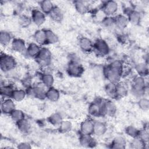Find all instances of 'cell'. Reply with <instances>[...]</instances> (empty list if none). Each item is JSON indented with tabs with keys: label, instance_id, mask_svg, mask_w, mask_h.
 Wrapping results in <instances>:
<instances>
[{
	"label": "cell",
	"instance_id": "obj_1",
	"mask_svg": "<svg viewBox=\"0 0 149 149\" xmlns=\"http://www.w3.org/2000/svg\"><path fill=\"white\" fill-rule=\"evenodd\" d=\"M123 72V63L121 60L115 59L103 68V74L108 82L119 81Z\"/></svg>",
	"mask_w": 149,
	"mask_h": 149
},
{
	"label": "cell",
	"instance_id": "obj_2",
	"mask_svg": "<svg viewBox=\"0 0 149 149\" xmlns=\"http://www.w3.org/2000/svg\"><path fill=\"white\" fill-rule=\"evenodd\" d=\"M131 91L132 94L137 98L145 97L148 91V87L145 80V77L136 76L132 80L131 85Z\"/></svg>",
	"mask_w": 149,
	"mask_h": 149
},
{
	"label": "cell",
	"instance_id": "obj_3",
	"mask_svg": "<svg viewBox=\"0 0 149 149\" xmlns=\"http://www.w3.org/2000/svg\"><path fill=\"white\" fill-rule=\"evenodd\" d=\"M52 54L49 49L46 47H41L40 51L36 58L37 64L41 68H46L48 67L51 63Z\"/></svg>",
	"mask_w": 149,
	"mask_h": 149
},
{
	"label": "cell",
	"instance_id": "obj_4",
	"mask_svg": "<svg viewBox=\"0 0 149 149\" xmlns=\"http://www.w3.org/2000/svg\"><path fill=\"white\" fill-rule=\"evenodd\" d=\"M16 61L15 58L6 54H1L0 57L1 69L4 72L13 70L16 66Z\"/></svg>",
	"mask_w": 149,
	"mask_h": 149
},
{
	"label": "cell",
	"instance_id": "obj_5",
	"mask_svg": "<svg viewBox=\"0 0 149 149\" xmlns=\"http://www.w3.org/2000/svg\"><path fill=\"white\" fill-rule=\"evenodd\" d=\"M93 51L97 56L104 57L109 53V47L107 42L103 39H97L94 42Z\"/></svg>",
	"mask_w": 149,
	"mask_h": 149
},
{
	"label": "cell",
	"instance_id": "obj_6",
	"mask_svg": "<svg viewBox=\"0 0 149 149\" xmlns=\"http://www.w3.org/2000/svg\"><path fill=\"white\" fill-rule=\"evenodd\" d=\"M84 72V69L79 61H70L67 68V73L70 76L79 77L82 76Z\"/></svg>",
	"mask_w": 149,
	"mask_h": 149
},
{
	"label": "cell",
	"instance_id": "obj_7",
	"mask_svg": "<svg viewBox=\"0 0 149 149\" xmlns=\"http://www.w3.org/2000/svg\"><path fill=\"white\" fill-rule=\"evenodd\" d=\"M47 88L40 83L33 87H30L29 88V91H26L27 94H29L33 97L37 99L42 100L46 98V91Z\"/></svg>",
	"mask_w": 149,
	"mask_h": 149
},
{
	"label": "cell",
	"instance_id": "obj_8",
	"mask_svg": "<svg viewBox=\"0 0 149 149\" xmlns=\"http://www.w3.org/2000/svg\"><path fill=\"white\" fill-rule=\"evenodd\" d=\"M101 105L104 116L106 115L109 117L113 116L116 113V106L115 104L110 100H101Z\"/></svg>",
	"mask_w": 149,
	"mask_h": 149
},
{
	"label": "cell",
	"instance_id": "obj_9",
	"mask_svg": "<svg viewBox=\"0 0 149 149\" xmlns=\"http://www.w3.org/2000/svg\"><path fill=\"white\" fill-rule=\"evenodd\" d=\"M101 10L106 16H113L118 10V3L115 1H107L103 3Z\"/></svg>",
	"mask_w": 149,
	"mask_h": 149
},
{
	"label": "cell",
	"instance_id": "obj_10",
	"mask_svg": "<svg viewBox=\"0 0 149 149\" xmlns=\"http://www.w3.org/2000/svg\"><path fill=\"white\" fill-rule=\"evenodd\" d=\"M88 112L90 116L94 118H99L104 116L101 105V100L92 102L88 106Z\"/></svg>",
	"mask_w": 149,
	"mask_h": 149
},
{
	"label": "cell",
	"instance_id": "obj_11",
	"mask_svg": "<svg viewBox=\"0 0 149 149\" xmlns=\"http://www.w3.org/2000/svg\"><path fill=\"white\" fill-rule=\"evenodd\" d=\"M45 14L40 9H34L31 13V18L32 23L37 26H40L43 24L45 21Z\"/></svg>",
	"mask_w": 149,
	"mask_h": 149
},
{
	"label": "cell",
	"instance_id": "obj_12",
	"mask_svg": "<svg viewBox=\"0 0 149 149\" xmlns=\"http://www.w3.org/2000/svg\"><path fill=\"white\" fill-rule=\"evenodd\" d=\"M16 109L15 101L11 98H4L1 102V110L2 113L10 115Z\"/></svg>",
	"mask_w": 149,
	"mask_h": 149
},
{
	"label": "cell",
	"instance_id": "obj_13",
	"mask_svg": "<svg viewBox=\"0 0 149 149\" xmlns=\"http://www.w3.org/2000/svg\"><path fill=\"white\" fill-rule=\"evenodd\" d=\"M79 46L80 49L84 53H90L93 51L94 42L89 38L81 37L79 40Z\"/></svg>",
	"mask_w": 149,
	"mask_h": 149
},
{
	"label": "cell",
	"instance_id": "obj_14",
	"mask_svg": "<svg viewBox=\"0 0 149 149\" xmlns=\"http://www.w3.org/2000/svg\"><path fill=\"white\" fill-rule=\"evenodd\" d=\"M107 126L104 122L100 120L94 121L93 135L97 137L104 136L107 132Z\"/></svg>",
	"mask_w": 149,
	"mask_h": 149
},
{
	"label": "cell",
	"instance_id": "obj_15",
	"mask_svg": "<svg viewBox=\"0 0 149 149\" xmlns=\"http://www.w3.org/2000/svg\"><path fill=\"white\" fill-rule=\"evenodd\" d=\"M10 44L13 51L18 53L24 54L27 46L24 40L20 38H13Z\"/></svg>",
	"mask_w": 149,
	"mask_h": 149
},
{
	"label": "cell",
	"instance_id": "obj_16",
	"mask_svg": "<svg viewBox=\"0 0 149 149\" xmlns=\"http://www.w3.org/2000/svg\"><path fill=\"white\" fill-rule=\"evenodd\" d=\"M94 121L91 119H86L80 125V132L81 134H92L93 131Z\"/></svg>",
	"mask_w": 149,
	"mask_h": 149
},
{
	"label": "cell",
	"instance_id": "obj_17",
	"mask_svg": "<svg viewBox=\"0 0 149 149\" xmlns=\"http://www.w3.org/2000/svg\"><path fill=\"white\" fill-rule=\"evenodd\" d=\"M41 48V47L35 42H31L28 45V46H27L24 54L27 56V57L35 59L38 55Z\"/></svg>",
	"mask_w": 149,
	"mask_h": 149
},
{
	"label": "cell",
	"instance_id": "obj_18",
	"mask_svg": "<svg viewBox=\"0 0 149 149\" xmlns=\"http://www.w3.org/2000/svg\"><path fill=\"white\" fill-rule=\"evenodd\" d=\"M79 143L84 147H94L96 142L92 134H81L79 137Z\"/></svg>",
	"mask_w": 149,
	"mask_h": 149
},
{
	"label": "cell",
	"instance_id": "obj_19",
	"mask_svg": "<svg viewBox=\"0 0 149 149\" xmlns=\"http://www.w3.org/2000/svg\"><path fill=\"white\" fill-rule=\"evenodd\" d=\"M128 19L129 22L133 25L139 24L141 20V15L140 12L135 9H130L126 15Z\"/></svg>",
	"mask_w": 149,
	"mask_h": 149
},
{
	"label": "cell",
	"instance_id": "obj_20",
	"mask_svg": "<svg viewBox=\"0 0 149 149\" xmlns=\"http://www.w3.org/2000/svg\"><path fill=\"white\" fill-rule=\"evenodd\" d=\"M33 38L35 42L40 46H43L47 44L46 31L44 29H39L35 31Z\"/></svg>",
	"mask_w": 149,
	"mask_h": 149
},
{
	"label": "cell",
	"instance_id": "obj_21",
	"mask_svg": "<svg viewBox=\"0 0 149 149\" xmlns=\"http://www.w3.org/2000/svg\"><path fill=\"white\" fill-rule=\"evenodd\" d=\"M115 28H118L120 30H124L129 23L127 16L125 15L119 14L114 16Z\"/></svg>",
	"mask_w": 149,
	"mask_h": 149
},
{
	"label": "cell",
	"instance_id": "obj_22",
	"mask_svg": "<svg viewBox=\"0 0 149 149\" xmlns=\"http://www.w3.org/2000/svg\"><path fill=\"white\" fill-rule=\"evenodd\" d=\"M127 93L128 88L126 84L122 82H118L116 83V98H122L125 97Z\"/></svg>",
	"mask_w": 149,
	"mask_h": 149
},
{
	"label": "cell",
	"instance_id": "obj_23",
	"mask_svg": "<svg viewBox=\"0 0 149 149\" xmlns=\"http://www.w3.org/2000/svg\"><path fill=\"white\" fill-rule=\"evenodd\" d=\"M134 69L138 76L146 77L148 74V66L146 62H139L135 65Z\"/></svg>",
	"mask_w": 149,
	"mask_h": 149
},
{
	"label": "cell",
	"instance_id": "obj_24",
	"mask_svg": "<svg viewBox=\"0 0 149 149\" xmlns=\"http://www.w3.org/2000/svg\"><path fill=\"white\" fill-rule=\"evenodd\" d=\"M126 144L127 142L125 138L123 136H118L113 138L110 144V147L112 148H125Z\"/></svg>",
	"mask_w": 149,
	"mask_h": 149
},
{
	"label": "cell",
	"instance_id": "obj_25",
	"mask_svg": "<svg viewBox=\"0 0 149 149\" xmlns=\"http://www.w3.org/2000/svg\"><path fill=\"white\" fill-rule=\"evenodd\" d=\"M60 98V93L55 87H51L47 89L46 98L51 102H56Z\"/></svg>",
	"mask_w": 149,
	"mask_h": 149
},
{
	"label": "cell",
	"instance_id": "obj_26",
	"mask_svg": "<svg viewBox=\"0 0 149 149\" xmlns=\"http://www.w3.org/2000/svg\"><path fill=\"white\" fill-rule=\"evenodd\" d=\"M48 15L53 21L56 22H61L63 18V11L59 7L57 6H54V8Z\"/></svg>",
	"mask_w": 149,
	"mask_h": 149
},
{
	"label": "cell",
	"instance_id": "obj_27",
	"mask_svg": "<svg viewBox=\"0 0 149 149\" xmlns=\"http://www.w3.org/2000/svg\"><path fill=\"white\" fill-rule=\"evenodd\" d=\"M41 83L47 88L53 86L54 83V77L52 74L49 73H42L41 76Z\"/></svg>",
	"mask_w": 149,
	"mask_h": 149
},
{
	"label": "cell",
	"instance_id": "obj_28",
	"mask_svg": "<svg viewBox=\"0 0 149 149\" xmlns=\"http://www.w3.org/2000/svg\"><path fill=\"white\" fill-rule=\"evenodd\" d=\"M63 117L59 112H54L50 115L48 118V122L54 126L58 127L63 120Z\"/></svg>",
	"mask_w": 149,
	"mask_h": 149
},
{
	"label": "cell",
	"instance_id": "obj_29",
	"mask_svg": "<svg viewBox=\"0 0 149 149\" xmlns=\"http://www.w3.org/2000/svg\"><path fill=\"white\" fill-rule=\"evenodd\" d=\"M54 6L55 5L51 1L44 0L40 2V9L45 15H49Z\"/></svg>",
	"mask_w": 149,
	"mask_h": 149
},
{
	"label": "cell",
	"instance_id": "obj_30",
	"mask_svg": "<svg viewBox=\"0 0 149 149\" xmlns=\"http://www.w3.org/2000/svg\"><path fill=\"white\" fill-rule=\"evenodd\" d=\"M18 130L22 133H28L31 130V124L26 118L16 123Z\"/></svg>",
	"mask_w": 149,
	"mask_h": 149
},
{
	"label": "cell",
	"instance_id": "obj_31",
	"mask_svg": "<svg viewBox=\"0 0 149 149\" xmlns=\"http://www.w3.org/2000/svg\"><path fill=\"white\" fill-rule=\"evenodd\" d=\"M13 38L11 34L5 30H2L0 32V42L3 46H7L11 43Z\"/></svg>",
	"mask_w": 149,
	"mask_h": 149
},
{
	"label": "cell",
	"instance_id": "obj_32",
	"mask_svg": "<svg viewBox=\"0 0 149 149\" xmlns=\"http://www.w3.org/2000/svg\"><path fill=\"white\" fill-rule=\"evenodd\" d=\"M27 95V92L26 90L23 89H19V88H15L11 98L13 99L15 101H22L23 100Z\"/></svg>",
	"mask_w": 149,
	"mask_h": 149
},
{
	"label": "cell",
	"instance_id": "obj_33",
	"mask_svg": "<svg viewBox=\"0 0 149 149\" xmlns=\"http://www.w3.org/2000/svg\"><path fill=\"white\" fill-rule=\"evenodd\" d=\"M74 8L76 11L80 14H84L88 10V5L86 2L83 1H76L74 2Z\"/></svg>",
	"mask_w": 149,
	"mask_h": 149
},
{
	"label": "cell",
	"instance_id": "obj_34",
	"mask_svg": "<svg viewBox=\"0 0 149 149\" xmlns=\"http://www.w3.org/2000/svg\"><path fill=\"white\" fill-rule=\"evenodd\" d=\"M15 88L10 85H4L2 86L0 88V93L2 97L3 98H11L12 93Z\"/></svg>",
	"mask_w": 149,
	"mask_h": 149
},
{
	"label": "cell",
	"instance_id": "obj_35",
	"mask_svg": "<svg viewBox=\"0 0 149 149\" xmlns=\"http://www.w3.org/2000/svg\"><path fill=\"white\" fill-rule=\"evenodd\" d=\"M102 26L107 29L115 28L114 16H105L101 20Z\"/></svg>",
	"mask_w": 149,
	"mask_h": 149
},
{
	"label": "cell",
	"instance_id": "obj_36",
	"mask_svg": "<svg viewBox=\"0 0 149 149\" xmlns=\"http://www.w3.org/2000/svg\"><path fill=\"white\" fill-rule=\"evenodd\" d=\"M47 36V44H54L58 42V36L51 30H45Z\"/></svg>",
	"mask_w": 149,
	"mask_h": 149
},
{
	"label": "cell",
	"instance_id": "obj_37",
	"mask_svg": "<svg viewBox=\"0 0 149 149\" xmlns=\"http://www.w3.org/2000/svg\"><path fill=\"white\" fill-rule=\"evenodd\" d=\"M18 23L22 27H27L32 23V20L30 16L20 14L18 17Z\"/></svg>",
	"mask_w": 149,
	"mask_h": 149
},
{
	"label": "cell",
	"instance_id": "obj_38",
	"mask_svg": "<svg viewBox=\"0 0 149 149\" xmlns=\"http://www.w3.org/2000/svg\"><path fill=\"white\" fill-rule=\"evenodd\" d=\"M9 115L12 120L14 121L16 123L25 119L24 113L22 110L17 109L16 108Z\"/></svg>",
	"mask_w": 149,
	"mask_h": 149
},
{
	"label": "cell",
	"instance_id": "obj_39",
	"mask_svg": "<svg viewBox=\"0 0 149 149\" xmlns=\"http://www.w3.org/2000/svg\"><path fill=\"white\" fill-rule=\"evenodd\" d=\"M72 127L73 125L70 121L68 120H63L58 126V130L59 132L62 133H66L69 132L72 130Z\"/></svg>",
	"mask_w": 149,
	"mask_h": 149
},
{
	"label": "cell",
	"instance_id": "obj_40",
	"mask_svg": "<svg viewBox=\"0 0 149 149\" xmlns=\"http://www.w3.org/2000/svg\"><path fill=\"white\" fill-rule=\"evenodd\" d=\"M116 83L108 82L105 87V91L107 95L111 98H116L115 94Z\"/></svg>",
	"mask_w": 149,
	"mask_h": 149
},
{
	"label": "cell",
	"instance_id": "obj_41",
	"mask_svg": "<svg viewBox=\"0 0 149 149\" xmlns=\"http://www.w3.org/2000/svg\"><path fill=\"white\" fill-rule=\"evenodd\" d=\"M125 133L129 137H132V139H134L139 137L140 129H137L134 126L129 125L125 128Z\"/></svg>",
	"mask_w": 149,
	"mask_h": 149
},
{
	"label": "cell",
	"instance_id": "obj_42",
	"mask_svg": "<svg viewBox=\"0 0 149 149\" xmlns=\"http://www.w3.org/2000/svg\"><path fill=\"white\" fill-rule=\"evenodd\" d=\"M137 105L139 108L142 111H147L149 109V100L146 97L140 98Z\"/></svg>",
	"mask_w": 149,
	"mask_h": 149
},
{
	"label": "cell",
	"instance_id": "obj_43",
	"mask_svg": "<svg viewBox=\"0 0 149 149\" xmlns=\"http://www.w3.org/2000/svg\"><path fill=\"white\" fill-rule=\"evenodd\" d=\"M147 144L143 142L141 139L139 137L133 139V140L130 143V145L132 148H137V149H142L146 147V145Z\"/></svg>",
	"mask_w": 149,
	"mask_h": 149
},
{
	"label": "cell",
	"instance_id": "obj_44",
	"mask_svg": "<svg viewBox=\"0 0 149 149\" xmlns=\"http://www.w3.org/2000/svg\"><path fill=\"white\" fill-rule=\"evenodd\" d=\"M138 137L141 139L143 142L147 144L149 140V133L148 129L144 127L143 129L140 130V133Z\"/></svg>",
	"mask_w": 149,
	"mask_h": 149
},
{
	"label": "cell",
	"instance_id": "obj_45",
	"mask_svg": "<svg viewBox=\"0 0 149 149\" xmlns=\"http://www.w3.org/2000/svg\"><path fill=\"white\" fill-rule=\"evenodd\" d=\"M17 148L20 149H29L31 148V144H30L28 143L22 142L17 144Z\"/></svg>",
	"mask_w": 149,
	"mask_h": 149
}]
</instances>
